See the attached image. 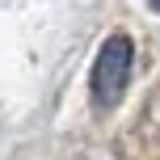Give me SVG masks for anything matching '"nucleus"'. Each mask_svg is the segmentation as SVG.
Instances as JSON below:
<instances>
[{
	"label": "nucleus",
	"mask_w": 160,
	"mask_h": 160,
	"mask_svg": "<svg viewBox=\"0 0 160 160\" xmlns=\"http://www.w3.org/2000/svg\"><path fill=\"white\" fill-rule=\"evenodd\" d=\"M131 59H135V51H131L127 34L105 38L101 55H97V63H93V97H97V105H114L122 97V88H127V80H131Z\"/></svg>",
	"instance_id": "1"
}]
</instances>
